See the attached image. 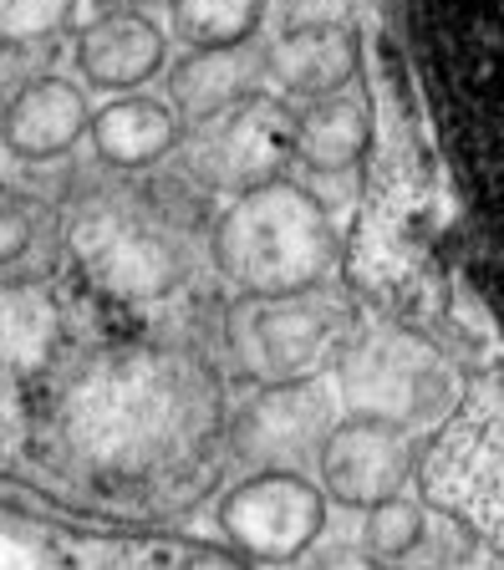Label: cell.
<instances>
[{
	"mask_svg": "<svg viewBox=\"0 0 504 570\" xmlns=\"http://www.w3.org/2000/svg\"><path fill=\"white\" fill-rule=\"evenodd\" d=\"M219 433L225 387L189 346H87L37 397V449L97 489L168 484L199 469Z\"/></svg>",
	"mask_w": 504,
	"mask_h": 570,
	"instance_id": "obj_1",
	"label": "cell"
},
{
	"mask_svg": "<svg viewBox=\"0 0 504 570\" xmlns=\"http://www.w3.org/2000/svg\"><path fill=\"white\" fill-rule=\"evenodd\" d=\"M229 346L260 387L276 382H316L322 367L347 346V306L326 291L286 301H240Z\"/></svg>",
	"mask_w": 504,
	"mask_h": 570,
	"instance_id": "obj_7",
	"label": "cell"
},
{
	"mask_svg": "<svg viewBox=\"0 0 504 570\" xmlns=\"http://www.w3.org/2000/svg\"><path fill=\"white\" fill-rule=\"evenodd\" d=\"M61 245L72 249L82 275L128 306L168 301L194 275V219L179 194L158 184H118L92 189L61 225Z\"/></svg>",
	"mask_w": 504,
	"mask_h": 570,
	"instance_id": "obj_3",
	"label": "cell"
},
{
	"mask_svg": "<svg viewBox=\"0 0 504 570\" xmlns=\"http://www.w3.org/2000/svg\"><path fill=\"white\" fill-rule=\"evenodd\" d=\"M61 229L31 194L0 189V281H21L51 265Z\"/></svg>",
	"mask_w": 504,
	"mask_h": 570,
	"instance_id": "obj_17",
	"label": "cell"
},
{
	"mask_svg": "<svg viewBox=\"0 0 504 570\" xmlns=\"http://www.w3.org/2000/svg\"><path fill=\"white\" fill-rule=\"evenodd\" d=\"M0 570H77L67 546L37 514L0 510Z\"/></svg>",
	"mask_w": 504,
	"mask_h": 570,
	"instance_id": "obj_19",
	"label": "cell"
},
{
	"mask_svg": "<svg viewBox=\"0 0 504 570\" xmlns=\"http://www.w3.org/2000/svg\"><path fill=\"white\" fill-rule=\"evenodd\" d=\"M336 428V403L326 397L322 377L316 382H276V387H260L255 403L240 417V449L255 459V469H300V449L322 453L326 433Z\"/></svg>",
	"mask_w": 504,
	"mask_h": 570,
	"instance_id": "obj_10",
	"label": "cell"
},
{
	"mask_svg": "<svg viewBox=\"0 0 504 570\" xmlns=\"http://www.w3.org/2000/svg\"><path fill=\"white\" fill-rule=\"evenodd\" d=\"M72 61L92 92H148V82L168 71V31L144 11H102L77 31Z\"/></svg>",
	"mask_w": 504,
	"mask_h": 570,
	"instance_id": "obj_11",
	"label": "cell"
},
{
	"mask_svg": "<svg viewBox=\"0 0 504 570\" xmlns=\"http://www.w3.org/2000/svg\"><path fill=\"white\" fill-rule=\"evenodd\" d=\"M260 92H270V87H265V57L255 51V41L225 51H189V57L168 61L164 71V97L184 128L219 118L235 102Z\"/></svg>",
	"mask_w": 504,
	"mask_h": 570,
	"instance_id": "obj_15",
	"label": "cell"
},
{
	"mask_svg": "<svg viewBox=\"0 0 504 570\" xmlns=\"http://www.w3.org/2000/svg\"><path fill=\"white\" fill-rule=\"evenodd\" d=\"M205 249L215 275L240 301L326 291L342 265V239L326 204L290 174L225 199V209L205 229Z\"/></svg>",
	"mask_w": 504,
	"mask_h": 570,
	"instance_id": "obj_2",
	"label": "cell"
},
{
	"mask_svg": "<svg viewBox=\"0 0 504 570\" xmlns=\"http://www.w3.org/2000/svg\"><path fill=\"white\" fill-rule=\"evenodd\" d=\"M413 469H418V433L342 413L316 453L312 479L322 484L326 504L367 514L387 499L408 494Z\"/></svg>",
	"mask_w": 504,
	"mask_h": 570,
	"instance_id": "obj_8",
	"label": "cell"
},
{
	"mask_svg": "<svg viewBox=\"0 0 504 570\" xmlns=\"http://www.w3.org/2000/svg\"><path fill=\"white\" fill-rule=\"evenodd\" d=\"M87 142L102 168L122 178H144L164 168L168 158H179L184 122L164 92H122L108 102H92Z\"/></svg>",
	"mask_w": 504,
	"mask_h": 570,
	"instance_id": "obj_12",
	"label": "cell"
},
{
	"mask_svg": "<svg viewBox=\"0 0 504 570\" xmlns=\"http://www.w3.org/2000/svg\"><path fill=\"white\" fill-rule=\"evenodd\" d=\"M270 0H168V31L189 51L250 47L265 26Z\"/></svg>",
	"mask_w": 504,
	"mask_h": 570,
	"instance_id": "obj_16",
	"label": "cell"
},
{
	"mask_svg": "<svg viewBox=\"0 0 504 570\" xmlns=\"http://www.w3.org/2000/svg\"><path fill=\"white\" fill-rule=\"evenodd\" d=\"M87 122H92V97L72 77H31L21 82L6 107H0V148L16 164H61V158L82 148Z\"/></svg>",
	"mask_w": 504,
	"mask_h": 570,
	"instance_id": "obj_9",
	"label": "cell"
},
{
	"mask_svg": "<svg viewBox=\"0 0 504 570\" xmlns=\"http://www.w3.org/2000/svg\"><path fill=\"white\" fill-rule=\"evenodd\" d=\"M265 57V87L286 102H316L336 97L357 82L362 41L352 26H306V31H280Z\"/></svg>",
	"mask_w": 504,
	"mask_h": 570,
	"instance_id": "obj_13",
	"label": "cell"
},
{
	"mask_svg": "<svg viewBox=\"0 0 504 570\" xmlns=\"http://www.w3.org/2000/svg\"><path fill=\"white\" fill-rule=\"evenodd\" d=\"M352 570H403V566H373V560H362V566H352Z\"/></svg>",
	"mask_w": 504,
	"mask_h": 570,
	"instance_id": "obj_21",
	"label": "cell"
},
{
	"mask_svg": "<svg viewBox=\"0 0 504 570\" xmlns=\"http://www.w3.org/2000/svg\"><path fill=\"white\" fill-rule=\"evenodd\" d=\"M225 550H235L250 566H296L312 556L326 534L332 504L322 484L296 469H250L240 484H229L215 504Z\"/></svg>",
	"mask_w": 504,
	"mask_h": 570,
	"instance_id": "obj_6",
	"label": "cell"
},
{
	"mask_svg": "<svg viewBox=\"0 0 504 570\" xmlns=\"http://www.w3.org/2000/svg\"><path fill=\"white\" fill-rule=\"evenodd\" d=\"M423 530H428V520H423V510L408 494L387 499V504L362 514V560H373V566H397L408 550L423 546Z\"/></svg>",
	"mask_w": 504,
	"mask_h": 570,
	"instance_id": "obj_18",
	"label": "cell"
},
{
	"mask_svg": "<svg viewBox=\"0 0 504 570\" xmlns=\"http://www.w3.org/2000/svg\"><path fill=\"white\" fill-rule=\"evenodd\" d=\"M179 164L199 194H250L290 174V102L276 92L245 97L229 112L184 128Z\"/></svg>",
	"mask_w": 504,
	"mask_h": 570,
	"instance_id": "obj_5",
	"label": "cell"
},
{
	"mask_svg": "<svg viewBox=\"0 0 504 570\" xmlns=\"http://www.w3.org/2000/svg\"><path fill=\"white\" fill-rule=\"evenodd\" d=\"M373 148V102L362 92H336L316 102H290V168L316 178H342Z\"/></svg>",
	"mask_w": 504,
	"mask_h": 570,
	"instance_id": "obj_14",
	"label": "cell"
},
{
	"mask_svg": "<svg viewBox=\"0 0 504 570\" xmlns=\"http://www.w3.org/2000/svg\"><path fill=\"white\" fill-rule=\"evenodd\" d=\"M454 372L423 336H408L397 326L347 336L336 356V397L352 417L423 433L454 407Z\"/></svg>",
	"mask_w": 504,
	"mask_h": 570,
	"instance_id": "obj_4",
	"label": "cell"
},
{
	"mask_svg": "<svg viewBox=\"0 0 504 570\" xmlns=\"http://www.w3.org/2000/svg\"><path fill=\"white\" fill-rule=\"evenodd\" d=\"M184 570H250V560H240L235 550H189Z\"/></svg>",
	"mask_w": 504,
	"mask_h": 570,
	"instance_id": "obj_20",
	"label": "cell"
}]
</instances>
